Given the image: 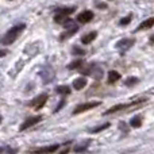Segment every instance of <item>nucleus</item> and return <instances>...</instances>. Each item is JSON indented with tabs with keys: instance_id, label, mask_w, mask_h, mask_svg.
<instances>
[{
	"instance_id": "9d476101",
	"label": "nucleus",
	"mask_w": 154,
	"mask_h": 154,
	"mask_svg": "<svg viewBox=\"0 0 154 154\" xmlns=\"http://www.w3.org/2000/svg\"><path fill=\"white\" fill-rule=\"evenodd\" d=\"M76 11V7H62V8H58L56 11V14H61V15H65V16H69L70 14H73Z\"/></svg>"
},
{
	"instance_id": "412c9836",
	"label": "nucleus",
	"mask_w": 154,
	"mask_h": 154,
	"mask_svg": "<svg viewBox=\"0 0 154 154\" xmlns=\"http://www.w3.org/2000/svg\"><path fill=\"white\" fill-rule=\"evenodd\" d=\"M109 127V123H104V125H100V126H97V127H95V128H92L91 130V133H100V131H103V130H106V128H108Z\"/></svg>"
},
{
	"instance_id": "ddd939ff",
	"label": "nucleus",
	"mask_w": 154,
	"mask_h": 154,
	"mask_svg": "<svg viewBox=\"0 0 154 154\" xmlns=\"http://www.w3.org/2000/svg\"><path fill=\"white\" fill-rule=\"evenodd\" d=\"M89 143H91L89 139H87V141L82 142V143H79V146L75 147V152H76V153H82V152H85V150L88 149V146H89Z\"/></svg>"
},
{
	"instance_id": "f3484780",
	"label": "nucleus",
	"mask_w": 154,
	"mask_h": 154,
	"mask_svg": "<svg viewBox=\"0 0 154 154\" xmlns=\"http://www.w3.org/2000/svg\"><path fill=\"white\" fill-rule=\"evenodd\" d=\"M130 126H131V127H134V128L141 127V126H142V119H141V116H134V118H131Z\"/></svg>"
},
{
	"instance_id": "4be33fe9",
	"label": "nucleus",
	"mask_w": 154,
	"mask_h": 154,
	"mask_svg": "<svg viewBox=\"0 0 154 154\" xmlns=\"http://www.w3.org/2000/svg\"><path fill=\"white\" fill-rule=\"evenodd\" d=\"M72 54H75V56H84V54H85V50H84V49L77 48V46H73Z\"/></svg>"
},
{
	"instance_id": "423d86ee",
	"label": "nucleus",
	"mask_w": 154,
	"mask_h": 154,
	"mask_svg": "<svg viewBox=\"0 0 154 154\" xmlns=\"http://www.w3.org/2000/svg\"><path fill=\"white\" fill-rule=\"evenodd\" d=\"M41 120H42V116H41V115H37V116H30V118H27L23 123H22L20 127H19V130L23 131V130H26V128L31 127V126L37 125V123H39Z\"/></svg>"
},
{
	"instance_id": "393cba45",
	"label": "nucleus",
	"mask_w": 154,
	"mask_h": 154,
	"mask_svg": "<svg viewBox=\"0 0 154 154\" xmlns=\"http://www.w3.org/2000/svg\"><path fill=\"white\" fill-rule=\"evenodd\" d=\"M64 104H65V100H64V99H62V100H61V103H60V106H58V107H57V108H56V109H54V112H58V111H60V109H61V108H62V107H64Z\"/></svg>"
},
{
	"instance_id": "f8f14e48",
	"label": "nucleus",
	"mask_w": 154,
	"mask_h": 154,
	"mask_svg": "<svg viewBox=\"0 0 154 154\" xmlns=\"http://www.w3.org/2000/svg\"><path fill=\"white\" fill-rule=\"evenodd\" d=\"M127 106H125V104H116V106L111 107V108H108L106 112H104V115H109V114H115V112L118 111H122V109H125Z\"/></svg>"
},
{
	"instance_id": "4468645a",
	"label": "nucleus",
	"mask_w": 154,
	"mask_h": 154,
	"mask_svg": "<svg viewBox=\"0 0 154 154\" xmlns=\"http://www.w3.org/2000/svg\"><path fill=\"white\" fill-rule=\"evenodd\" d=\"M60 146H61V145H51V146L43 147V149H38L37 152L38 153H53V152H56V150H58Z\"/></svg>"
},
{
	"instance_id": "f03ea898",
	"label": "nucleus",
	"mask_w": 154,
	"mask_h": 154,
	"mask_svg": "<svg viewBox=\"0 0 154 154\" xmlns=\"http://www.w3.org/2000/svg\"><path fill=\"white\" fill-rule=\"evenodd\" d=\"M39 76L42 77V81L43 84H48V82H51L54 80V70L51 69L50 65L48 66H43L39 72Z\"/></svg>"
},
{
	"instance_id": "bb28decb",
	"label": "nucleus",
	"mask_w": 154,
	"mask_h": 154,
	"mask_svg": "<svg viewBox=\"0 0 154 154\" xmlns=\"http://www.w3.org/2000/svg\"><path fill=\"white\" fill-rule=\"evenodd\" d=\"M7 54V50H0V57H4Z\"/></svg>"
},
{
	"instance_id": "20e7f679",
	"label": "nucleus",
	"mask_w": 154,
	"mask_h": 154,
	"mask_svg": "<svg viewBox=\"0 0 154 154\" xmlns=\"http://www.w3.org/2000/svg\"><path fill=\"white\" fill-rule=\"evenodd\" d=\"M134 45H135V39H134V38H123V39L118 41L115 48L119 49V50H128V49L133 48Z\"/></svg>"
},
{
	"instance_id": "9b49d317",
	"label": "nucleus",
	"mask_w": 154,
	"mask_h": 154,
	"mask_svg": "<svg viewBox=\"0 0 154 154\" xmlns=\"http://www.w3.org/2000/svg\"><path fill=\"white\" fill-rule=\"evenodd\" d=\"M153 24H154V19L149 18V19H146L145 22H142V23L138 26V29H137V30H138V31H141V30H145V29H150Z\"/></svg>"
},
{
	"instance_id": "5701e85b",
	"label": "nucleus",
	"mask_w": 154,
	"mask_h": 154,
	"mask_svg": "<svg viewBox=\"0 0 154 154\" xmlns=\"http://www.w3.org/2000/svg\"><path fill=\"white\" fill-rule=\"evenodd\" d=\"M18 149H12V147H0V153H16Z\"/></svg>"
},
{
	"instance_id": "39448f33",
	"label": "nucleus",
	"mask_w": 154,
	"mask_h": 154,
	"mask_svg": "<svg viewBox=\"0 0 154 154\" xmlns=\"http://www.w3.org/2000/svg\"><path fill=\"white\" fill-rule=\"evenodd\" d=\"M48 97H49V96L46 95V93H42V95L37 96L35 99H32V100L30 101V106L34 107L35 109H41L43 106H45L46 101H48Z\"/></svg>"
},
{
	"instance_id": "1a4fd4ad",
	"label": "nucleus",
	"mask_w": 154,
	"mask_h": 154,
	"mask_svg": "<svg viewBox=\"0 0 154 154\" xmlns=\"http://www.w3.org/2000/svg\"><path fill=\"white\" fill-rule=\"evenodd\" d=\"M96 35H97V32H96V31H91V32H88V34H85L84 37L81 38V42L84 43V45H88V43H91L92 41H95Z\"/></svg>"
},
{
	"instance_id": "dca6fc26",
	"label": "nucleus",
	"mask_w": 154,
	"mask_h": 154,
	"mask_svg": "<svg viewBox=\"0 0 154 154\" xmlns=\"http://www.w3.org/2000/svg\"><path fill=\"white\" fill-rule=\"evenodd\" d=\"M118 80H120V73H118L116 70H111L108 73V82L111 84V82H115Z\"/></svg>"
},
{
	"instance_id": "6e6552de",
	"label": "nucleus",
	"mask_w": 154,
	"mask_h": 154,
	"mask_svg": "<svg viewBox=\"0 0 154 154\" xmlns=\"http://www.w3.org/2000/svg\"><path fill=\"white\" fill-rule=\"evenodd\" d=\"M85 85H87V79H85V77H77L75 81H73V88H75L76 91H80V89H82V88H85Z\"/></svg>"
},
{
	"instance_id": "a878e982",
	"label": "nucleus",
	"mask_w": 154,
	"mask_h": 154,
	"mask_svg": "<svg viewBox=\"0 0 154 154\" xmlns=\"http://www.w3.org/2000/svg\"><path fill=\"white\" fill-rule=\"evenodd\" d=\"M96 7H97V8H103V10H106V8H107V4H104V3H97V4H96Z\"/></svg>"
},
{
	"instance_id": "0eeeda50",
	"label": "nucleus",
	"mask_w": 154,
	"mask_h": 154,
	"mask_svg": "<svg viewBox=\"0 0 154 154\" xmlns=\"http://www.w3.org/2000/svg\"><path fill=\"white\" fill-rule=\"evenodd\" d=\"M92 19H93L92 11H82V12L77 16V20H79L80 23H88V22H91Z\"/></svg>"
},
{
	"instance_id": "6ab92c4d",
	"label": "nucleus",
	"mask_w": 154,
	"mask_h": 154,
	"mask_svg": "<svg viewBox=\"0 0 154 154\" xmlns=\"http://www.w3.org/2000/svg\"><path fill=\"white\" fill-rule=\"evenodd\" d=\"M138 81L139 80L137 79V77H128L127 80H125V85L126 87H133V85L138 84Z\"/></svg>"
},
{
	"instance_id": "a211bd4d",
	"label": "nucleus",
	"mask_w": 154,
	"mask_h": 154,
	"mask_svg": "<svg viewBox=\"0 0 154 154\" xmlns=\"http://www.w3.org/2000/svg\"><path fill=\"white\" fill-rule=\"evenodd\" d=\"M82 65V60L81 58H76L75 61H72L69 65H68V69H77Z\"/></svg>"
},
{
	"instance_id": "2eb2a0df",
	"label": "nucleus",
	"mask_w": 154,
	"mask_h": 154,
	"mask_svg": "<svg viewBox=\"0 0 154 154\" xmlns=\"http://www.w3.org/2000/svg\"><path fill=\"white\" fill-rule=\"evenodd\" d=\"M56 92L58 93V95H69L70 88L68 87V85H58V87L56 88Z\"/></svg>"
},
{
	"instance_id": "cd10ccee",
	"label": "nucleus",
	"mask_w": 154,
	"mask_h": 154,
	"mask_svg": "<svg viewBox=\"0 0 154 154\" xmlns=\"http://www.w3.org/2000/svg\"><path fill=\"white\" fill-rule=\"evenodd\" d=\"M0 123H2V115H0Z\"/></svg>"
},
{
	"instance_id": "b1692460",
	"label": "nucleus",
	"mask_w": 154,
	"mask_h": 154,
	"mask_svg": "<svg viewBox=\"0 0 154 154\" xmlns=\"http://www.w3.org/2000/svg\"><path fill=\"white\" fill-rule=\"evenodd\" d=\"M130 22H131V15H127L126 18H123L122 20H120V26H127Z\"/></svg>"
},
{
	"instance_id": "f257e3e1",
	"label": "nucleus",
	"mask_w": 154,
	"mask_h": 154,
	"mask_svg": "<svg viewBox=\"0 0 154 154\" xmlns=\"http://www.w3.org/2000/svg\"><path fill=\"white\" fill-rule=\"evenodd\" d=\"M24 29H26V23H19V24H16V26L11 27V29L5 32L4 37H3L2 43L3 45H11V43H14L16 38L19 37V34H20Z\"/></svg>"
},
{
	"instance_id": "7ed1b4c3",
	"label": "nucleus",
	"mask_w": 154,
	"mask_h": 154,
	"mask_svg": "<svg viewBox=\"0 0 154 154\" xmlns=\"http://www.w3.org/2000/svg\"><path fill=\"white\" fill-rule=\"evenodd\" d=\"M100 106V101H89V103H82L80 106H77L73 111V114L77 115V114H81V112H85L88 109H92V108H96V107Z\"/></svg>"
},
{
	"instance_id": "aec40b11",
	"label": "nucleus",
	"mask_w": 154,
	"mask_h": 154,
	"mask_svg": "<svg viewBox=\"0 0 154 154\" xmlns=\"http://www.w3.org/2000/svg\"><path fill=\"white\" fill-rule=\"evenodd\" d=\"M79 30V27L77 26H73V27H70V30L69 31H66V32H64V34L61 35V39H65V38H68V37H70V35H73L75 32Z\"/></svg>"
}]
</instances>
